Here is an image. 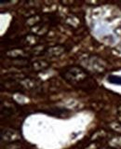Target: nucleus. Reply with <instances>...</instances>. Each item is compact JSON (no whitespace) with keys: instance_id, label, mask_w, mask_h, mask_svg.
I'll return each instance as SVG.
<instances>
[{"instance_id":"1","label":"nucleus","mask_w":121,"mask_h":149,"mask_svg":"<svg viewBox=\"0 0 121 149\" xmlns=\"http://www.w3.org/2000/svg\"><path fill=\"white\" fill-rule=\"evenodd\" d=\"M61 76L68 83L73 85L74 88H79V90L87 91L94 90L97 87L96 81L85 70L80 67H66L61 71Z\"/></svg>"},{"instance_id":"2","label":"nucleus","mask_w":121,"mask_h":149,"mask_svg":"<svg viewBox=\"0 0 121 149\" xmlns=\"http://www.w3.org/2000/svg\"><path fill=\"white\" fill-rule=\"evenodd\" d=\"M1 139H2V141L8 142V143H12V142H15V141H18V140H20L21 135L19 132H17L16 130H5V132H2Z\"/></svg>"},{"instance_id":"3","label":"nucleus","mask_w":121,"mask_h":149,"mask_svg":"<svg viewBox=\"0 0 121 149\" xmlns=\"http://www.w3.org/2000/svg\"><path fill=\"white\" fill-rule=\"evenodd\" d=\"M47 114L57 116V118H67L70 115V111L64 108H59V107H54V108H50L49 110L45 111Z\"/></svg>"},{"instance_id":"4","label":"nucleus","mask_w":121,"mask_h":149,"mask_svg":"<svg viewBox=\"0 0 121 149\" xmlns=\"http://www.w3.org/2000/svg\"><path fill=\"white\" fill-rule=\"evenodd\" d=\"M64 51V48L61 46H55V47H51L48 49V52L50 56H60L62 55L63 52Z\"/></svg>"},{"instance_id":"5","label":"nucleus","mask_w":121,"mask_h":149,"mask_svg":"<svg viewBox=\"0 0 121 149\" xmlns=\"http://www.w3.org/2000/svg\"><path fill=\"white\" fill-rule=\"evenodd\" d=\"M107 81L111 84H115V85H119L121 86V77L119 76H115V74H111L107 77Z\"/></svg>"},{"instance_id":"6","label":"nucleus","mask_w":121,"mask_h":149,"mask_svg":"<svg viewBox=\"0 0 121 149\" xmlns=\"http://www.w3.org/2000/svg\"><path fill=\"white\" fill-rule=\"evenodd\" d=\"M111 127L113 130H116V132H121V124L118 123H115V124H112Z\"/></svg>"},{"instance_id":"7","label":"nucleus","mask_w":121,"mask_h":149,"mask_svg":"<svg viewBox=\"0 0 121 149\" xmlns=\"http://www.w3.org/2000/svg\"><path fill=\"white\" fill-rule=\"evenodd\" d=\"M107 149H112V148H107Z\"/></svg>"}]
</instances>
